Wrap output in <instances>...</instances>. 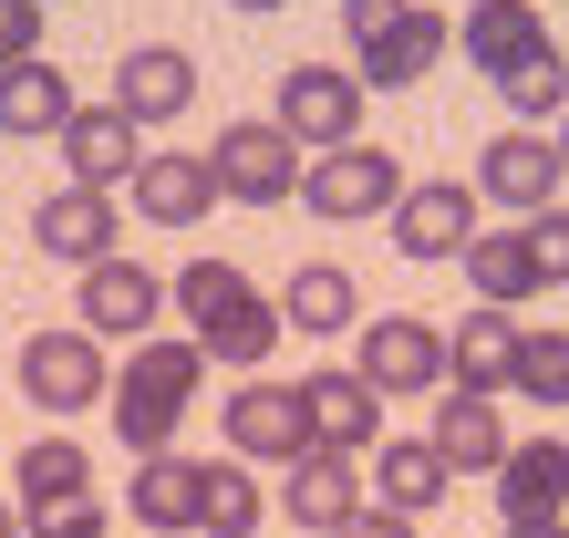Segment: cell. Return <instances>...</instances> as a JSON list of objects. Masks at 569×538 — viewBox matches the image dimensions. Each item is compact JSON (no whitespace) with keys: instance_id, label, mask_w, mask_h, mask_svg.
I'll use <instances>...</instances> for the list:
<instances>
[{"instance_id":"7402d4cb","label":"cell","mask_w":569,"mask_h":538,"mask_svg":"<svg viewBox=\"0 0 569 538\" xmlns=\"http://www.w3.org/2000/svg\"><path fill=\"white\" fill-rule=\"evenodd\" d=\"M73 114L83 104H73V73H62V62H11V73H0V134H52L62 146Z\"/></svg>"},{"instance_id":"7bdbcfd3","label":"cell","mask_w":569,"mask_h":538,"mask_svg":"<svg viewBox=\"0 0 569 538\" xmlns=\"http://www.w3.org/2000/svg\"><path fill=\"white\" fill-rule=\"evenodd\" d=\"M42 11H52V0H42Z\"/></svg>"},{"instance_id":"d6986e66","label":"cell","mask_w":569,"mask_h":538,"mask_svg":"<svg viewBox=\"0 0 569 538\" xmlns=\"http://www.w3.org/2000/svg\"><path fill=\"white\" fill-rule=\"evenodd\" d=\"M559 508H569V446L539 435V446H518L508 466H497V518L508 528H549Z\"/></svg>"},{"instance_id":"74e56055","label":"cell","mask_w":569,"mask_h":538,"mask_svg":"<svg viewBox=\"0 0 569 538\" xmlns=\"http://www.w3.org/2000/svg\"><path fill=\"white\" fill-rule=\"evenodd\" d=\"M0 538H31V518H21V508H11V497H0Z\"/></svg>"},{"instance_id":"5b68a950","label":"cell","mask_w":569,"mask_h":538,"mask_svg":"<svg viewBox=\"0 0 569 538\" xmlns=\"http://www.w3.org/2000/svg\"><path fill=\"white\" fill-rule=\"evenodd\" d=\"M21 393L42 404V415H83V404H114L104 383V342L73 321V331H31L21 342Z\"/></svg>"},{"instance_id":"cb8c5ba5","label":"cell","mask_w":569,"mask_h":538,"mask_svg":"<svg viewBox=\"0 0 569 538\" xmlns=\"http://www.w3.org/2000/svg\"><path fill=\"white\" fill-rule=\"evenodd\" d=\"M73 497H93V456L83 446H62V435L21 446V466H11V508L21 518H52V508H73Z\"/></svg>"},{"instance_id":"60d3db41","label":"cell","mask_w":569,"mask_h":538,"mask_svg":"<svg viewBox=\"0 0 569 538\" xmlns=\"http://www.w3.org/2000/svg\"><path fill=\"white\" fill-rule=\"evenodd\" d=\"M559 156H569V124H559Z\"/></svg>"},{"instance_id":"f35d334b","label":"cell","mask_w":569,"mask_h":538,"mask_svg":"<svg viewBox=\"0 0 569 538\" xmlns=\"http://www.w3.org/2000/svg\"><path fill=\"white\" fill-rule=\"evenodd\" d=\"M508 538H569V528H559V518H549V528H508Z\"/></svg>"},{"instance_id":"4316f807","label":"cell","mask_w":569,"mask_h":538,"mask_svg":"<svg viewBox=\"0 0 569 538\" xmlns=\"http://www.w3.org/2000/svg\"><path fill=\"white\" fill-rule=\"evenodd\" d=\"M456 31H446V11H425L415 0V21L393 31V42H373V52H352V73L373 83V93H393V83H415V73H435V52H446Z\"/></svg>"},{"instance_id":"7a4b0ae2","label":"cell","mask_w":569,"mask_h":538,"mask_svg":"<svg viewBox=\"0 0 569 538\" xmlns=\"http://www.w3.org/2000/svg\"><path fill=\"white\" fill-rule=\"evenodd\" d=\"M270 124H290V146H311V156L362 146V73H342V62H290Z\"/></svg>"},{"instance_id":"d4e9b609","label":"cell","mask_w":569,"mask_h":538,"mask_svg":"<svg viewBox=\"0 0 569 538\" xmlns=\"http://www.w3.org/2000/svg\"><path fill=\"white\" fill-rule=\"evenodd\" d=\"M466 290H477V311H518V300L549 290V280H539V259H528L518 228H487V239L466 249Z\"/></svg>"},{"instance_id":"30bf717a","label":"cell","mask_w":569,"mask_h":538,"mask_svg":"<svg viewBox=\"0 0 569 538\" xmlns=\"http://www.w3.org/2000/svg\"><path fill=\"white\" fill-rule=\"evenodd\" d=\"M477 208H487V197H477V187H456V177L405 187V208H393V249H405V259H466V249L487 239Z\"/></svg>"},{"instance_id":"ab89813d","label":"cell","mask_w":569,"mask_h":538,"mask_svg":"<svg viewBox=\"0 0 569 538\" xmlns=\"http://www.w3.org/2000/svg\"><path fill=\"white\" fill-rule=\"evenodd\" d=\"M228 11H280V0H228Z\"/></svg>"},{"instance_id":"ac0fdd59","label":"cell","mask_w":569,"mask_h":538,"mask_svg":"<svg viewBox=\"0 0 569 538\" xmlns=\"http://www.w3.org/2000/svg\"><path fill=\"white\" fill-rule=\"evenodd\" d=\"M280 508H290V528H321V538H342L352 518H362V477H352V456H300L290 477H280Z\"/></svg>"},{"instance_id":"836d02e7","label":"cell","mask_w":569,"mask_h":538,"mask_svg":"<svg viewBox=\"0 0 569 538\" xmlns=\"http://www.w3.org/2000/svg\"><path fill=\"white\" fill-rule=\"evenodd\" d=\"M415 21V0H342V31H352V52H373V42H393V31Z\"/></svg>"},{"instance_id":"484cf974","label":"cell","mask_w":569,"mask_h":538,"mask_svg":"<svg viewBox=\"0 0 569 538\" xmlns=\"http://www.w3.org/2000/svg\"><path fill=\"white\" fill-rule=\"evenodd\" d=\"M280 331H290V311H280L270 290H249V300H239L228 321H208V331H197V352H208V362H228V373H259Z\"/></svg>"},{"instance_id":"b9f144b4","label":"cell","mask_w":569,"mask_h":538,"mask_svg":"<svg viewBox=\"0 0 569 538\" xmlns=\"http://www.w3.org/2000/svg\"><path fill=\"white\" fill-rule=\"evenodd\" d=\"M466 11H477V0H466Z\"/></svg>"},{"instance_id":"1f68e13d","label":"cell","mask_w":569,"mask_h":538,"mask_svg":"<svg viewBox=\"0 0 569 538\" xmlns=\"http://www.w3.org/2000/svg\"><path fill=\"white\" fill-rule=\"evenodd\" d=\"M518 393L569 404V331H528V373H518Z\"/></svg>"},{"instance_id":"9a60e30c","label":"cell","mask_w":569,"mask_h":538,"mask_svg":"<svg viewBox=\"0 0 569 538\" xmlns=\"http://www.w3.org/2000/svg\"><path fill=\"white\" fill-rule=\"evenodd\" d=\"M124 508H136L156 538H197V508H208V456H146L136 487H124Z\"/></svg>"},{"instance_id":"5bb4252c","label":"cell","mask_w":569,"mask_h":538,"mask_svg":"<svg viewBox=\"0 0 569 538\" xmlns=\"http://www.w3.org/2000/svg\"><path fill=\"white\" fill-rule=\"evenodd\" d=\"M73 311H83L93 342H114V331L136 342V331H156V311H166V280H156V269H136V259H104V269H83Z\"/></svg>"},{"instance_id":"4dcf8cb0","label":"cell","mask_w":569,"mask_h":538,"mask_svg":"<svg viewBox=\"0 0 569 538\" xmlns=\"http://www.w3.org/2000/svg\"><path fill=\"white\" fill-rule=\"evenodd\" d=\"M239 300H249V280H239L228 259H187V269H177V311H187L197 331H208V321H228Z\"/></svg>"},{"instance_id":"83f0119b","label":"cell","mask_w":569,"mask_h":538,"mask_svg":"<svg viewBox=\"0 0 569 538\" xmlns=\"http://www.w3.org/2000/svg\"><path fill=\"white\" fill-rule=\"evenodd\" d=\"M280 311H290V331H352V269H331V259L290 269Z\"/></svg>"},{"instance_id":"52a82bcc","label":"cell","mask_w":569,"mask_h":538,"mask_svg":"<svg viewBox=\"0 0 569 538\" xmlns=\"http://www.w3.org/2000/svg\"><path fill=\"white\" fill-rule=\"evenodd\" d=\"M300 208H311V218H393V208H405V166H393L383 146L311 156V177H300Z\"/></svg>"},{"instance_id":"f1b7e54d","label":"cell","mask_w":569,"mask_h":538,"mask_svg":"<svg viewBox=\"0 0 569 538\" xmlns=\"http://www.w3.org/2000/svg\"><path fill=\"white\" fill-rule=\"evenodd\" d=\"M259 528V487L239 456H208V508H197V538H249Z\"/></svg>"},{"instance_id":"d6a6232c","label":"cell","mask_w":569,"mask_h":538,"mask_svg":"<svg viewBox=\"0 0 569 538\" xmlns=\"http://www.w3.org/2000/svg\"><path fill=\"white\" fill-rule=\"evenodd\" d=\"M518 239H528V259H539V280H549V290H569V208H539Z\"/></svg>"},{"instance_id":"603a6c76","label":"cell","mask_w":569,"mask_h":538,"mask_svg":"<svg viewBox=\"0 0 569 538\" xmlns=\"http://www.w3.org/2000/svg\"><path fill=\"white\" fill-rule=\"evenodd\" d=\"M446 487H456V466L435 456V435H383V456H373V497H383L393 518H425Z\"/></svg>"},{"instance_id":"e575fe53","label":"cell","mask_w":569,"mask_h":538,"mask_svg":"<svg viewBox=\"0 0 569 538\" xmlns=\"http://www.w3.org/2000/svg\"><path fill=\"white\" fill-rule=\"evenodd\" d=\"M42 62V0H0V73Z\"/></svg>"},{"instance_id":"7c38bea8","label":"cell","mask_w":569,"mask_h":538,"mask_svg":"<svg viewBox=\"0 0 569 538\" xmlns=\"http://www.w3.org/2000/svg\"><path fill=\"white\" fill-rule=\"evenodd\" d=\"M300 425H311L321 456H383V435H373V383H362L352 362L300 373Z\"/></svg>"},{"instance_id":"e0dca14e","label":"cell","mask_w":569,"mask_h":538,"mask_svg":"<svg viewBox=\"0 0 569 538\" xmlns=\"http://www.w3.org/2000/svg\"><path fill=\"white\" fill-rule=\"evenodd\" d=\"M456 52L477 62V73H497V83H508L518 62H539V52H549L539 0H477V11H466V31H456Z\"/></svg>"},{"instance_id":"4fadbf2b","label":"cell","mask_w":569,"mask_h":538,"mask_svg":"<svg viewBox=\"0 0 569 538\" xmlns=\"http://www.w3.org/2000/svg\"><path fill=\"white\" fill-rule=\"evenodd\" d=\"M114 104L136 114V124H177L197 104V62L177 42H124L114 52Z\"/></svg>"},{"instance_id":"8fae6325","label":"cell","mask_w":569,"mask_h":538,"mask_svg":"<svg viewBox=\"0 0 569 538\" xmlns=\"http://www.w3.org/2000/svg\"><path fill=\"white\" fill-rule=\"evenodd\" d=\"M31 239H42V259H73V269H104L114 239H124V208L104 187H52L42 208H31Z\"/></svg>"},{"instance_id":"8d00e7d4","label":"cell","mask_w":569,"mask_h":538,"mask_svg":"<svg viewBox=\"0 0 569 538\" xmlns=\"http://www.w3.org/2000/svg\"><path fill=\"white\" fill-rule=\"evenodd\" d=\"M342 538H415V518H393V508H362Z\"/></svg>"},{"instance_id":"44dd1931","label":"cell","mask_w":569,"mask_h":538,"mask_svg":"<svg viewBox=\"0 0 569 538\" xmlns=\"http://www.w3.org/2000/svg\"><path fill=\"white\" fill-rule=\"evenodd\" d=\"M518 373H528L518 311H466V321H456V383H466V393H518Z\"/></svg>"},{"instance_id":"277c9868","label":"cell","mask_w":569,"mask_h":538,"mask_svg":"<svg viewBox=\"0 0 569 538\" xmlns=\"http://www.w3.org/2000/svg\"><path fill=\"white\" fill-rule=\"evenodd\" d=\"M559 177H569V156H559V134H539V124L487 134V156H477V197H487V208H518V228L539 208H559Z\"/></svg>"},{"instance_id":"3957f363","label":"cell","mask_w":569,"mask_h":538,"mask_svg":"<svg viewBox=\"0 0 569 538\" xmlns=\"http://www.w3.org/2000/svg\"><path fill=\"white\" fill-rule=\"evenodd\" d=\"M208 166H218V197H239V208H280V197H300V146L290 124H218L208 134Z\"/></svg>"},{"instance_id":"8992f818","label":"cell","mask_w":569,"mask_h":538,"mask_svg":"<svg viewBox=\"0 0 569 538\" xmlns=\"http://www.w3.org/2000/svg\"><path fill=\"white\" fill-rule=\"evenodd\" d=\"M352 373L373 383V393H425V383H446V373H456V342H446L435 321H415V311H383V321H362Z\"/></svg>"},{"instance_id":"ffe728a7","label":"cell","mask_w":569,"mask_h":538,"mask_svg":"<svg viewBox=\"0 0 569 538\" xmlns=\"http://www.w3.org/2000/svg\"><path fill=\"white\" fill-rule=\"evenodd\" d=\"M425 435H435V456H446L456 477H466V466H487V477H497V466L518 456V446H508V415H497V393H466V383L435 404V425H425Z\"/></svg>"},{"instance_id":"ba28073f","label":"cell","mask_w":569,"mask_h":538,"mask_svg":"<svg viewBox=\"0 0 569 538\" xmlns=\"http://www.w3.org/2000/svg\"><path fill=\"white\" fill-rule=\"evenodd\" d=\"M218 425H228V456H239V466H259V456H270V466H300V456H311V425H300V383H239V393H228L218 404Z\"/></svg>"},{"instance_id":"2e32d148","label":"cell","mask_w":569,"mask_h":538,"mask_svg":"<svg viewBox=\"0 0 569 538\" xmlns=\"http://www.w3.org/2000/svg\"><path fill=\"white\" fill-rule=\"evenodd\" d=\"M124 197H136V218H156V228H197V218L218 208V166H208V156L156 146V156H146V177L124 187Z\"/></svg>"},{"instance_id":"d590c367","label":"cell","mask_w":569,"mask_h":538,"mask_svg":"<svg viewBox=\"0 0 569 538\" xmlns=\"http://www.w3.org/2000/svg\"><path fill=\"white\" fill-rule=\"evenodd\" d=\"M31 538H104V508H93V497H73V508L31 518Z\"/></svg>"},{"instance_id":"9c48e42d","label":"cell","mask_w":569,"mask_h":538,"mask_svg":"<svg viewBox=\"0 0 569 538\" xmlns=\"http://www.w3.org/2000/svg\"><path fill=\"white\" fill-rule=\"evenodd\" d=\"M146 156L156 146H146V124L124 114V104H83L73 124H62V166H73V187H104L114 197V187L146 177Z\"/></svg>"},{"instance_id":"6da1fadb","label":"cell","mask_w":569,"mask_h":538,"mask_svg":"<svg viewBox=\"0 0 569 538\" xmlns=\"http://www.w3.org/2000/svg\"><path fill=\"white\" fill-rule=\"evenodd\" d=\"M197 373H208V352H197V342H136V362H124V383H114V435H124V456H136V466L177 446V415H187Z\"/></svg>"},{"instance_id":"f546056e","label":"cell","mask_w":569,"mask_h":538,"mask_svg":"<svg viewBox=\"0 0 569 538\" xmlns=\"http://www.w3.org/2000/svg\"><path fill=\"white\" fill-rule=\"evenodd\" d=\"M497 93H508V114H518V124H569V52L518 62V73L497 83Z\"/></svg>"}]
</instances>
